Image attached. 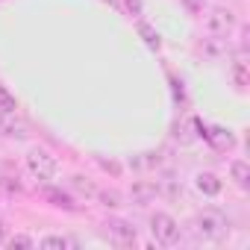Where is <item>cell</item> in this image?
Segmentation results:
<instances>
[{"instance_id":"1","label":"cell","mask_w":250,"mask_h":250,"mask_svg":"<svg viewBox=\"0 0 250 250\" xmlns=\"http://www.w3.org/2000/svg\"><path fill=\"white\" fill-rule=\"evenodd\" d=\"M191 229H194V235L200 241H224L227 232H229V221L215 209H203V212L194 215Z\"/></svg>"},{"instance_id":"2","label":"cell","mask_w":250,"mask_h":250,"mask_svg":"<svg viewBox=\"0 0 250 250\" xmlns=\"http://www.w3.org/2000/svg\"><path fill=\"white\" fill-rule=\"evenodd\" d=\"M27 171H30V177H33V180L47 183V180H53V177H56L59 162H56V156H53L50 150H44V147H33V150L27 153Z\"/></svg>"},{"instance_id":"3","label":"cell","mask_w":250,"mask_h":250,"mask_svg":"<svg viewBox=\"0 0 250 250\" xmlns=\"http://www.w3.org/2000/svg\"><path fill=\"white\" fill-rule=\"evenodd\" d=\"M147 224H150V235L156 238V244L171 247V244L180 241V224H177L168 212H153Z\"/></svg>"},{"instance_id":"4","label":"cell","mask_w":250,"mask_h":250,"mask_svg":"<svg viewBox=\"0 0 250 250\" xmlns=\"http://www.w3.org/2000/svg\"><path fill=\"white\" fill-rule=\"evenodd\" d=\"M203 30H206L209 36L224 39V36H229V33L235 30V15H232L229 9H224V6H215V9H209V12L203 15Z\"/></svg>"},{"instance_id":"5","label":"cell","mask_w":250,"mask_h":250,"mask_svg":"<svg viewBox=\"0 0 250 250\" xmlns=\"http://www.w3.org/2000/svg\"><path fill=\"white\" fill-rule=\"evenodd\" d=\"M106 235H109L118 247H133L136 238H139L136 227H133L130 221H124V218H109V221H106Z\"/></svg>"},{"instance_id":"6","label":"cell","mask_w":250,"mask_h":250,"mask_svg":"<svg viewBox=\"0 0 250 250\" xmlns=\"http://www.w3.org/2000/svg\"><path fill=\"white\" fill-rule=\"evenodd\" d=\"M194 188H197L203 197H215V194H221L224 183H221L218 174H212V171H200V174H194Z\"/></svg>"},{"instance_id":"7","label":"cell","mask_w":250,"mask_h":250,"mask_svg":"<svg viewBox=\"0 0 250 250\" xmlns=\"http://www.w3.org/2000/svg\"><path fill=\"white\" fill-rule=\"evenodd\" d=\"M229 177L235 180L238 188H247V186H250V165H247L244 159H232V162H229Z\"/></svg>"},{"instance_id":"8","label":"cell","mask_w":250,"mask_h":250,"mask_svg":"<svg viewBox=\"0 0 250 250\" xmlns=\"http://www.w3.org/2000/svg\"><path fill=\"white\" fill-rule=\"evenodd\" d=\"M156 194H159V186H156V183H145V180H142V183H136V186H133V200H136L139 206L150 203Z\"/></svg>"},{"instance_id":"9","label":"cell","mask_w":250,"mask_h":250,"mask_svg":"<svg viewBox=\"0 0 250 250\" xmlns=\"http://www.w3.org/2000/svg\"><path fill=\"white\" fill-rule=\"evenodd\" d=\"M229 80H232V85H235L238 91L247 85V62H244V59H235V62L229 65Z\"/></svg>"},{"instance_id":"10","label":"cell","mask_w":250,"mask_h":250,"mask_svg":"<svg viewBox=\"0 0 250 250\" xmlns=\"http://www.w3.org/2000/svg\"><path fill=\"white\" fill-rule=\"evenodd\" d=\"M39 247L42 250H65V247H74V238H68V235H44L39 241Z\"/></svg>"},{"instance_id":"11","label":"cell","mask_w":250,"mask_h":250,"mask_svg":"<svg viewBox=\"0 0 250 250\" xmlns=\"http://www.w3.org/2000/svg\"><path fill=\"white\" fill-rule=\"evenodd\" d=\"M71 188H74L80 197H94V194H97V186H94L91 180H85V177H71Z\"/></svg>"},{"instance_id":"12","label":"cell","mask_w":250,"mask_h":250,"mask_svg":"<svg viewBox=\"0 0 250 250\" xmlns=\"http://www.w3.org/2000/svg\"><path fill=\"white\" fill-rule=\"evenodd\" d=\"M206 139H209V142H212L215 147H221V150H224V147H232V145H235V139H232L229 133H224V130H212V133H206Z\"/></svg>"},{"instance_id":"13","label":"cell","mask_w":250,"mask_h":250,"mask_svg":"<svg viewBox=\"0 0 250 250\" xmlns=\"http://www.w3.org/2000/svg\"><path fill=\"white\" fill-rule=\"evenodd\" d=\"M44 197H47L53 206H62V209H71V206H74V203H71V197H68L65 191H59V188H47V191H44Z\"/></svg>"},{"instance_id":"14","label":"cell","mask_w":250,"mask_h":250,"mask_svg":"<svg viewBox=\"0 0 250 250\" xmlns=\"http://www.w3.org/2000/svg\"><path fill=\"white\" fill-rule=\"evenodd\" d=\"M3 244H9V247H24V250L36 247L33 235H27V232H15V235H6V241H3Z\"/></svg>"},{"instance_id":"15","label":"cell","mask_w":250,"mask_h":250,"mask_svg":"<svg viewBox=\"0 0 250 250\" xmlns=\"http://www.w3.org/2000/svg\"><path fill=\"white\" fill-rule=\"evenodd\" d=\"M94 197H97V200H100V203H103L106 209H118V206H121V200H124V197H121L118 191H97Z\"/></svg>"},{"instance_id":"16","label":"cell","mask_w":250,"mask_h":250,"mask_svg":"<svg viewBox=\"0 0 250 250\" xmlns=\"http://www.w3.org/2000/svg\"><path fill=\"white\" fill-rule=\"evenodd\" d=\"M139 33L145 36V42H147V47H153V50H159V33H153L147 24H139Z\"/></svg>"},{"instance_id":"17","label":"cell","mask_w":250,"mask_h":250,"mask_svg":"<svg viewBox=\"0 0 250 250\" xmlns=\"http://www.w3.org/2000/svg\"><path fill=\"white\" fill-rule=\"evenodd\" d=\"M0 109H6V112H15L18 109V103H15V97L3 88V85H0Z\"/></svg>"},{"instance_id":"18","label":"cell","mask_w":250,"mask_h":250,"mask_svg":"<svg viewBox=\"0 0 250 250\" xmlns=\"http://www.w3.org/2000/svg\"><path fill=\"white\" fill-rule=\"evenodd\" d=\"M124 9H127V12H130L133 18H139L145 6H142V0H124Z\"/></svg>"},{"instance_id":"19","label":"cell","mask_w":250,"mask_h":250,"mask_svg":"<svg viewBox=\"0 0 250 250\" xmlns=\"http://www.w3.org/2000/svg\"><path fill=\"white\" fill-rule=\"evenodd\" d=\"M100 162V168L103 171H112V174H121V165H115V162H106V159H97Z\"/></svg>"},{"instance_id":"20","label":"cell","mask_w":250,"mask_h":250,"mask_svg":"<svg viewBox=\"0 0 250 250\" xmlns=\"http://www.w3.org/2000/svg\"><path fill=\"white\" fill-rule=\"evenodd\" d=\"M3 241H6V224L0 221V244H3Z\"/></svg>"}]
</instances>
